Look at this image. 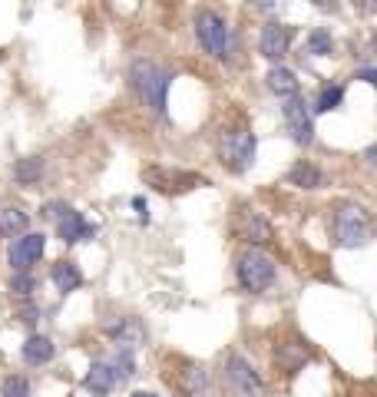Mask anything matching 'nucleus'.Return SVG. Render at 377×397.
Wrapping results in <instances>:
<instances>
[{"instance_id": "obj_1", "label": "nucleus", "mask_w": 377, "mask_h": 397, "mask_svg": "<svg viewBox=\"0 0 377 397\" xmlns=\"http://www.w3.org/2000/svg\"><path fill=\"white\" fill-rule=\"evenodd\" d=\"M129 80H133L136 93H139V99H143L146 107L163 116L165 93H169V83H173V73L165 67H159V63H153V60H136L133 67H129Z\"/></svg>"}, {"instance_id": "obj_2", "label": "nucleus", "mask_w": 377, "mask_h": 397, "mask_svg": "<svg viewBox=\"0 0 377 397\" xmlns=\"http://www.w3.org/2000/svg\"><path fill=\"white\" fill-rule=\"evenodd\" d=\"M374 235V225H371L368 209L361 205H341L334 212V242L341 249H364Z\"/></svg>"}, {"instance_id": "obj_3", "label": "nucleus", "mask_w": 377, "mask_h": 397, "mask_svg": "<svg viewBox=\"0 0 377 397\" xmlns=\"http://www.w3.org/2000/svg\"><path fill=\"white\" fill-rule=\"evenodd\" d=\"M195 37L199 47L215 60H229L232 57V30L215 10H199L195 13Z\"/></svg>"}, {"instance_id": "obj_4", "label": "nucleus", "mask_w": 377, "mask_h": 397, "mask_svg": "<svg viewBox=\"0 0 377 397\" xmlns=\"http://www.w3.org/2000/svg\"><path fill=\"white\" fill-rule=\"evenodd\" d=\"M255 149H258V139H255V133L248 126L222 129V136H219V159L232 173H245L255 163Z\"/></svg>"}, {"instance_id": "obj_5", "label": "nucleus", "mask_w": 377, "mask_h": 397, "mask_svg": "<svg viewBox=\"0 0 377 397\" xmlns=\"http://www.w3.org/2000/svg\"><path fill=\"white\" fill-rule=\"evenodd\" d=\"M235 271H239V285H242L245 291H251V295L268 291L271 281H275V262H271L265 252H258V249H248V252L239 255Z\"/></svg>"}, {"instance_id": "obj_6", "label": "nucleus", "mask_w": 377, "mask_h": 397, "mask_svg": "<svg viewBox=\"0 0 377 397\" xmlns=\"http://www.w3.org/2000/svg\"><path fill=\"white\" fill-rule=\"evenodd\" d=\"M222 374H225V384H229V391H232L235 397H258L261 378L242 354H229Z\"/></svg>"}, {"instance_id": "obj_7", "label": "nucleus", "mask_w": 377, "mask_h": 397, "mask_svg": "<svg viewBox=\"0 0 377 397\" xmlns=\"http://www.w3.org/2000/svg\"><path fill=\"white\" fill-rule=\"evenodd\" d=\"M281 116H285L291 139H295L298 146H311V143H315V119H311V109H308V103H305L301 97L285 99Z\"/></svg>"}, {"instance_id": "obj_8", "label": "nucleus", "mask_w": 377, "mask_h": 397, "mask_svg": "<svg viewBox=\"0 0 377 397\" xmlns=\"http://www.w3.org/2000/svg\"><path fill=\"white\" fill-rule=\"evenodd\" d=\"M143 179L159 192H185V189H195V185H205L202 175L195 173H182V169H163V165H149L143 173Z\"/></svg>"}, {"instance_id": "obj_9", "label": "nucleus", "mask_w": 377, "mask_h": 397, "mask_svg": "<svg viewBox=\"0 0 377 397\" xmlns=\"http://www.w3.org/2000/svg\"><path fill=\"white\" fill-rule=\"evenodd\" d=\"M47 215H53V219H57V232H60V239H63L67 245L83 242V239H89V235H93V225H89L80 212H73L70 205L50 202L47 205Z\"/></svg>"}, {"instance_id": "obj_10", "label": "nucleus", "mask_w": 377, "mask_h": 397, "mask_svg": "<svg viewBox=\"0 0 377 397\" xmlns=\"http://www.w3.org/2000/svg\"><path fill=\"white\" fill-rule=\"evenodd\" d=\"M43 249H47V239L37 232L17 239V242L10 245V265H13V271H27L33 262H40Z\"/></svg>"}, {"instance_id": "obj_11", "label": "nucleus", "mask_w": 377, "mask_h": 397, "mask_svg": "<svg viewBox=\"0 0 377 397\" xmlns=\"http://www.w3.org/2000/svg\"><path fill=\"white\" fill-rule=\"evenodd\" d=\"M291 47V30L285 23H268V27L261 30V40H258V50L261 57L271 60V63H278Z\"/></svg>"}, {"instance_id": "obj_12", "label": "nucleus", "mask_w": 377, "mask_h": 397, "mask_svg": "<svg viewBox=\"0 0 377 397\" xmlns=\"http://www.w3.org/2000/svg\"><path fill=\"white\" fill-rule=\"evenodd\" d=\"M182 391H185V397H212L209 371L199 368V364H189V368L182 371Z\"/></svg>"}, {"instance_id": "obj_13", "label": "nucleus", "mask_w": 377, "mask_h": 397, "mask_svg": "<svg viewBox=\"0 0 377 397\" xmlns=\"http://www.w3.org/2000/svg\"><path fill=\"white\" fill-rule=\"evenodd\" d=\"M268 89L275 93V97H281V99L298 97V77H295L288 67H271V73H268Z\"/></svg>"}, {"instance_id": "obj_14", "label": "nucleus", "mask_w": 377, "mask_h": 397, "mask_svg": "<svg viewBox=\"0 0 377 397\" xmlns=\"http://www.w3.org/2000/svg\"><path fill=\"white\" fill-rule=\"evenodd\" d=\"M87 391H93V394H99V397H106L109 391H113V384H116V374H113V368H109L106 361H97L93 368H89V374H87Z\"/></svg>"}, {"instance_id": "obj_15", "label": "nucleus", "mask_w": 377, "mask_h": 397, "mask_svg": "<svg viewBox=\"0 0 377 397\" xmlns=\"http://www.w3.org/2000/svg\"><path fill=\"white\" fill-rule=\"evenodd\" d=\"M288 183L298 185V189H321V185H324V173H321L318 165H311V163H305V159H301V163L291 165Z\"/></svg>"}, {"instance_id": "obj_16", "label": "nucleus", "mask_w": 377, "mask_h": 397, "mask_svg": "<svg viewBox=\"0 0 377 397\" xmlns=\"http://www.w3.org/2000/svg\"><path fill=\"white\" fill-rule=\"evenodd\" d=\"M23 361L27 364H47V361H53V341L43 338V335H30L23 341Z\"/></svg>"}, {"instance_id": "obj_17", "label": "nucleus", "mask_w": 377, "mask_h": 397, "mask_svg": "<svg viewBox=\"0 0 377 397\" xmlns=\"http://www.w3.org/2000/svg\"><path fill=\"white\" fill-rule=\"evenodd\" d=\"M50 278H53V285H57L63 295H70V291H77L80 285H83V275H80V268L73 262H57L53 271H50Z\"/></svg>"}, {"instance_id": "obj_18", "label": "nucleus", "mask_w": 377, "mask_h": 397, "mask_svg": "<svg viewBox=\"0 0 377 397\" xmlns=\"http://www.w3.org/2000/svg\"><path fill=\"white\" fill-rule=\"evenodd\" d=\"M30 215L20 212V209H0V235L4 239H13V235H27Z\"/></svg>"}, {"instance_id": "obj_19", "label": "nucleus", "mask_w": 377, "mask_h": 397, "mask_svg": "<svg viewBox=\"0 0 377 397\" xmlns=\"http://www.w3.org/2000/svg\"><path fill=\"white\" fill-rule=\"evenodd\" d=\"M239 235L248 239V242H268L271 229H268V222H265L258 212H245V219L239 222Z\"/></svg>"}, {"instance_id": "obj_20", "label": "nucleus", "mask_w": 377, "mask_h": 397, "mask_svg": "<svg viewBox=\"0 0 377 397\" xmlns=\"http://www.w3.org/2000/svg\"><path fill=\"white\" fill-rule=\"evenodd\" d=\"M13 179H17L20 185H33L43 179V159H37V156H30V159H20L17 165H13Z\"/></svg>"}, {"instance_id": "obj_21", "label": "nucleus", "mask_w": 377, "mask_h": 397, "mask_svg": "<svg viewBox=\"0 0 377 397\" xmlns=\"http://www.w3.org/2000/svg\"><path fill=\"white\" fill-rule=\"evenodd\" d=\"M308 50L315 53V57H331L334 53V40H331V33L324 27H315L308 33Z\"/></svg>"}, {"instance_id": "obj_22", "label": "nucleus", "mask_w": 377, "mask_h": 397, "mask_svg": "<svg viewBox=\"0 0 377 397\" xmlns=\"http://www.w3.org/2000/svg\"><path fill=\"white\" fill-rule=\"evenodd\" d=\"M109 368H113L116 381H119V378H133V374H136V358H133V348H123V344H119L116 361H113Z\"/></svg>"}, {"instance_id": "obj_23", "label": "nucleus", "mask_w": 377, "mask_h": 397, "mask_svg": "<svg viewBox=\"0 0 377 397\" xmlns=\"http://www.w3.org/2000/svg\"><path fill=\"white\" fill-rule=\"evenodd\" d=\"M341 99H344V87H324L321 89V97L318 103H315V113H328V109H338L341 107Z\"/></svg>"}, {"instance_id": "obj_24", "label": "nucleus", "mask_w": 377, "mask_h": 397, "mask_svg": "<svg viewBox=\"0 0 377 397\" xmlns=\"http://www.w3.org/2000/svg\"><path fill=\"white\" fill-rule=\"evenodd\" d=\"M4 397H30L27 378H20V374H10V378L4 381Z\"/></svg>"}, {"instance_id": "obj_25", "label": "nucleus", "mask_w": 377, "mask_h": 397, "mask_svg": "<svg viewBox=\"0 0 377 397\" xmlns=\"http://www.w3.org/2000/svg\"><path fill=\"white\" fill-rule=\"evenodd\" d=\"M33 285H37V281H33V275H27V271H17V275L10 278V291H13V295H30Z\"/></svg>"}, {"instance_id": "obj_26", "label": "nucleus", "mask_w": 377, "mask_h": 397, "mask_svg": "<svg viewBox=\"0 0 377 397\" xmlns=\"http://www.w3.org/2000/svg\"><path fill=\"white\" fill-rule=\"evenodd\" d=\"M358 80H364V83L377 87V70H358Z\"/></svg>"}, {"instance_id": "obj_27", "label": "nucleus", "mask_w": 377, "mask_h": 397, "mask_svg": "<svg viewBox=\"0 0 377 397\" xmlns=\"http://www.w3.org/2000/svg\"><path fill=\"white\" fill-rule=\"evenodd\" d=\"M364 159H368V165H374V169H377V143L364 149Z\"/></svg>"}, {"instance_id": "obj_28", "label": "nucleus", "mask_w": 377, "mask_h": 397, "mask_svg": "<svg viewBox=\"0 0 377 397\" xmlns=\"http://www.w3.org/2000/svg\"><path fill=\"white\" fill-rule=\"evenodd\" d=\"M20 321H27V325H33V321H37V311L30 308V311H23V315H20Z\"/></svg>"}, {"instance_id": "obj_29", "label": "nucleus", "mask_w": 377, "mask_h": 397, "mask_svg": "<svg viewBox=\"0 0 377 397\" xmlns=\"http://www.w3.org/2000/svg\"><path fill=\"white\" fill-rule=\"evenodd\" d=\"M133 397H155V394H149V391H136Z\"/></svg>"}, {"instance_id": "obj_30", "label": "nucleus", "mask_w": 377, "mask_h": 397, "mask_svg": "<svg viewBox=\"0 0 377 397\" xmlns=\"http://www.w3.org/2000/svg\"><path fill=\"white\" fill-rule=\"evenodd\" d=\"M374 53H377V37H374Z\"/></svg>"}]
</instances>
